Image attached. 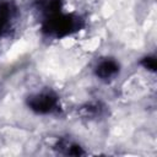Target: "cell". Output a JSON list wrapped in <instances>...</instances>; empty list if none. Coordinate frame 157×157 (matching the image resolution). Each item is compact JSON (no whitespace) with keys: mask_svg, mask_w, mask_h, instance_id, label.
Segmentation results:
<instances>
[{"mask_svg":"<svg viewBox=\"0 0 157 157\" xmlns=\"http://www.w3.org/2000/svg\"><path fill=\"white\" fill-rule=\"evenodd\" d=\"M118 72V65L113 60H104L97 66V75L102 78H108Z\"/></svg>","mask_w":157,"mask_h":157,"instance_id":"7a4b0ae2","label":"cell"},{"mask_svg":"<svg viewBox=\"0 0 157 157\" xmlns=\"http://www.w3.org/2000/svg\"><path fill=\"white\" fill-rule=\"evenodd\" d=\"M29 105L38 113H50L56 107V98L50 93H40L31 98Z\"/></svg>","mask_w":157,"mask_h":157,"instance_id":"6da1fadb","label":"cell"}]
</instances>
